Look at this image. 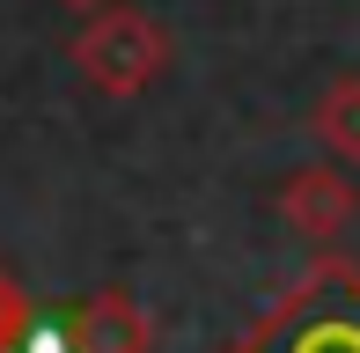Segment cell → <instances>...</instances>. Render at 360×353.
Listing matches in <instances>:
<instances>
[{
    "label": "cell",
    "mask_w": 360,
    "mask_h": 353,
    "mask_svg": "<svg viewBox=\"0 0 360 353\" xmlns=\"http://www.w3.org/2000/svg\"><path fill=\"white\" fill-rule=\"evenodd\" d=\"M228 353H360V265L323 250Z\"/></svg>",
    "instance_id": "1"
},
{
    "label": "cell",
    "mask_w": 360,
    "mask_h": 353,
    "mask_svg": "<svg viewBox=\"0 0 360 353\" xmlns=\"http://www.w3.org/2000/svg\"><path fill=\"white\" fill-rule=\"evenodd\" d=\"M169 52H176L169 30H162L155 15H140V8H96L89 23L74 30V44H67L81 82L103 89V96H147L169 74Z\"/></svg>",
    "instance_id": "2"
},
{
    "label": "cell",
    "mask_w": 360,
    "mask_h": 353,
    "mask_svg": "<svg viewBox=\"0 0 360 353\" xmlns=\"http://www.w3.org/2000/svg\"><path fill=\"white\" fill-rule=\"evenodd\" d=\"M353 214H360V191H353V176L331 169V162H309V169H294L280 184V221L309 250H331L338 236L353 229Z\"/></svg>",
    "instance_id": "3"
},
{
    "label": "cell",
    "mask_w": 360,
    "mask_h": 353,
    "mask_svg": "<svg viewBox=\"0 0 360 353\" xmlns=\"http://www.w3.org/2000/svg\"><path fill=\"white\" fill-rule=\"evenodd\" d=\"M67 353H155V316L125 287H96L67 316Z\"/></svg>",
    "instance_id": "4"
},
{
    "label": "cell",
    "mask_w": 360,
    "mask_h": 353,
    "mask_svg": "<svg viewBox=\"0 0 360 353\" xmlns=\"http://www.w3.org/2000/svg\"><path fill=\"white\" fill-rule=\"evenodd\" d=\"M309 125H316V140L338 155V162H360V74H338V82L316 96Z\"/></svg>",
    "instance_id": "5"
},
{
    "label": "cell",
    "mask_w": 360,
    "mask_h": 353,
    "mask_svg": "<svg viewBox=\"0 0 360 353\" xmlns=\"http://www.w3.org/2000/svg\"><path fill=\"white\" fill-rule=\"evenodd\" d=\"M22 331H30V295L15 287V272L0 265V353L22 346Z\"/></svg>",
    "instance_id": "6"
},
{
    "label": "cell",
    "mask_w": 360,
    "mask_h": 353,
    "mask_svg": "<svg viewBox=\"0 0 360 353\" xmlns=\"http://www.w3.org/2000/svg\"><path fill=\"white\" fill-rule=\"evenodd\" d=\"M59 8H81V15H96V8H110V0H59Z\"/></svg>",
    "instance_id": "7"
}]
</instances>
